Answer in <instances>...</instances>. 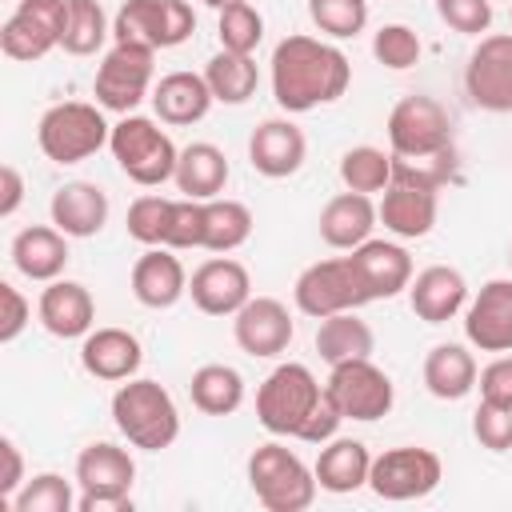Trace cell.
<instances>
[{
    "mask_svg": "<svg viewBox=\"0 0 512 512\" xmlns=\"http://www.w3.org/2000/svg\"><path fill=\"white\" fill-rule=\"evenodd\" d=\"M352 84L348 56L316 36H284L272 48V96L288 116L312 112L320 104H336Z\"/></svg>",
    "mask_w": 512,
    "mask_h": 512,
    "instance_id": "cell-1",
    "label": "cell"
},
{
    "mask_svg": "<svg viewBox=\"0 0 512 512\" xmlns=\"http://www.w3.org/2000/svg\"><path fill=\"white\" fill-rule=\"evenodd\" d=\"M388 144L396 160L444 180L452 156V120L444 104L432 96H404L388 112Z\"/></svg>",
    "mask_w": 512,
    "mask_h": 512,
    "instance_id": "cell-2",
    "label": "cell"
},
{
    "mask_svg": "<svg viewBox=\"0 0 512 512\" xmlns=\"http://www.w3.org/2000/svg\"><path fill=\"white\" fill-rule=\"evenodd\" d=\"M112 424L132 448L164 452L180 436V412L172 392L160 380L132 376L112 392Z\"/></svg>",
    "mask_w": 512,
    "mask_h": 512,
    "instance_id": "cell-3",
    "label": "cell"
},
{
    "mask_svg": "<svg viewBox=\"0 0 512 512\" xmlns=\"http://www.w3.org/2000/svg\"><path fill=\"white\" fill-rule=\"evenodd\" d=\"M248 488L268 512H304L316 500V472L284 444L268 440L248 456Z\"/></svg>",
    "mask_w": 512,
    "mask_h": 512,
    "instance_id": "cell-4",
    "label": "cell"
},
{
    "mask_svg": "<svg viewBox=\"0 0 512 512\" xmlns=\"http://www.w3.org/2000/svg\"><path fill=\"white\" fill-rule=\"evenodd\" d=\"M108 148H112V160L120 164V172L140 184V188H160L164 180L176 176V160H180V148L172 144V136L148 120V116H124L120 124H112V136H108Z\"/></svg>",
    "mask_w": 512,
    "mask_h": 512,
    "instance_id": "cell-5",
    "label": "cell"
},
{
    "mask_svg": "<svg viewBox=\"0 0 512 512\" xmlns=\"http://www.w3.org/2000/svg\"><path fill=\"white\" fill-rule=\"evenodd\" d=\"M136 460L128 448L112 440H96L76 456V488L80 512H132Z\"/></svg>",
    "mask_w": 512,
    "mask_h": 512,
    "instance_id": "cell-6",
    "label": "cell"
},
{
    "mask_svg": "<svg viewBox=\"0 0 512 512\" xmlns=\"http://www.w3.org/2000/svg\"><path fill=\"white\" fill-rule=\"evenodd\" d=\"M112 136V124L104 120L100 104L88 100H64L52 104L36 124V144L52 164H80L96 156Z\"/></svg>",
    "mask_w": 512,
    "mask_h": 512,
    "instance_id": "cell-7",
    "label": "cell"
},
{
    "mask_svg": "<svg viewBox=\"0 0 512 512\" xmlns=\"http://www.w3.org/2000/svg\"><path fill=\"white\" fill-rule=\"evenodd\" d=\"M324 384L312 376L308 364H276L264 384L256 388V420L272 432V436H300V428L308 424L312 408L320 404Z\"/></svg>",
    "mask_w": 512,
    "mask_h": 512,
    "instance_id": "cell-8",
    "label": "cell"
},
{
    "mask_svg": "<svg viewBox=\"0 0 512 512\" xmlns=\"http://www.w3.org/2000/svg\"><path fill=\"white\" fill-rule=\"evenodd\" d=\"M436 192H440V180H436V176H428V172H420V168L396 160L392 184L384 188V200L376 204L380 224H384L392 236H400V240H420V236H428L432 224H436V208H440V204H436Z\"/></svg>",
    "mask_w": 512,
    "mask_h": 512,
    "instance_id": "cell-9",
    "label": "cell"
},
{
    "mask_svg": "<svg viewBox=\"0 0 512 512\" xmlns=\"http://www.w3.org/2000/svg\"><path fill=\"white\" fill-rule=\"evenodd\" d=\"M196 32V12L188 0H124L112 16V40L144 44L152 52L176 48Z\"/></svg>",
    "mask_w": 512,
    "mask_h": 512,
    "instance_id": "cell-10",
    "label": "cell"
},
{
    "mask_svg": "<svg viewBox=\"0 0 512 512\" xmlns=\"http://www.w3.org/2000/svg\"><path fill=\"white\" fill-rule=\"evenodd\" d=\"M152 76H156V52L152 48L112 40V48L104 52V60L96 68V80H92L96 104L104 112L128 116L144 96H152V88H156Z\"/></svg>",
    "mask_w": 512,
    "mask_h": 512,
    "instance_id": "cell-11",
    "label": "cell"
},
{
    "mask_svg": "<svg viewBox=\"0 0 512 512\" xmlns=\"http://www.w3.org/2000/svg\"><path fill=\"white\" fill-rule=\"evenodd\" d=\"M296 308L312 320L336 316V312H356L360 304H368V292L356 276L352 256H332V260H316L296 276Z\"/></svg>",
    "mask_w": 512,
    "mask_h": 512,
    "instance_id": "cell-12",
    "label": "cell"
},
{
    "mask_svg": "<svg viewBox=\"0 0 512 512\" xmlns=\"http://www.w3.org/2000/svg\"><path fill=\"white\" fill-rule=\"evenodd\" d=\"M440 480H444L440 456L432 448H416V444H400V448L372 456V472H368V488L392 504L424 500L428 492L440 488Z\"/></svg>",
    "mask_w": 512,
    "mask_h": 512,
    "instance_id": "cell-13",
    "label": "cell"
},
{
    "mask_svg": "<svg viewBox=\"0 0 512 512\" xmlns=\"http://www.w3.org/2000/svg\"><path fill=\"white\" fill-rule=\"evenodd\" d=\"M68 0H16L12 16L0 24V52L16 64L44 60L64 40Z\"/></svg>",
    "mask_w": 512,
    "mask_h": 512,
    "instance_id": "cell-14",
    "label": "cell"
},
{
    "mask_svg": "<svg viewBox=\"0 0 512 512\" xmlns=\"http://www.w3.org/2000/svg\"><path fill=\"white\" fill-rule=\"evenodd\" d=\"M324 388L336 400V408L344 412V420H360V424L388 416L396 404V388H392L388 372L380 364H372V356L332 364Z\"/></svg>",
    "mask_w": 512,
    "mask_h": 512,
    "instance_id": "cell-15",
    "label": "cell"
},
{
    "mask_svg": "<svg viewBox=\"0 0 512 512\" xmlns=\"http://www.w3.org/2000/svg\"><path fill=\"white\" fill-rule=\"evenodd\" d=\"M464 92L484 112H512V32L480 36L464 68Z\"/></svg>",
    "mask_w": 512,
    "mask_h": 512,
    "instance_id": "cell-16",
    "label": "cell"
},
{
    "mask_svg": "<svg viewBox=\"0 0 512 512\" xmlns=\"http://www.w3.org/2000/svg\"><path fill=\"white\" fill-rule=\"evenodd\" d=\"M232 336H236L240 352H248L256 360H272V356L288 352V344L296 336V324H292V312L276 296H252L232 316Z\"/></svg>",
    "mask_w": 512,
    "mask_h": 512,
    "instance_id": "cell-17",
    "label": "cell"
},
{
    "mask_svg": "<svg viewBox=\"0 0 512 512\" xmlns=\"http://www.w3.org/2000/svg\"><path fill=\"white\" fill-rule=\"evenodd\" d=\"M188 296L192 304L204 312V316H236L248 300H252V276L240 260H232L228 252L224 256H212L204 260L192 280H188Z\"/></svg>",
    "mask_w": 512,
    "mask_h": 512,
    "instance_id": "cell-18",
    "label": "cell"
},
{
    "mask_svg": "<svg viewBox=\"0 0 512 512\" xmlns=\"http://www.w3.org/2000/svg\"><path fill=\"white\" fill-rule=\"evenodd\" d=\"M464 336L480 352H512V280L480 284L464 308Z\"/></svg>",
    "mask_w": 512,
    "mask_h": 512,
    "instance_id": "cell-19",
    "label": "cell"
},
{
    "mask_svg": "<svg viewBox=\"0 0 512 512\" xmlns=\"http://www.w3.org/2000/svg\"><path fill=\"white\" fill-rule=\"evenodd\" d=\"M304 156H308V140H304L300 124H292L288 116L260 120L248 136V160L268 180H284V176L300 172Z\"/></svg>",
    "mask_w": 512,
    "mask_h": 512,
    "instance_id": "cell-20",
    "label": "cell"
},
{
    "mask_svg": "<svg viewBox=\"0 0 512 512\" xmlns=\"http://www.w3.org/2000/svg\"><path fill=\"white\" fill-rule=\"evenodd\" d=\"M348 256H352L356 276H360V284L368 292V304L372 300H392V296L408 292V284H412V256L400 244H392V240H364Z\"/></svg>",
    "mask_w": 512,
    "mask_h": 512,
    "instance_id": "cell-21",
    "label": "cell"
},
{
    "mask_svg": "<svg viewBox=\"0 0 512 512\" xmlns=\"http://www.w3.org/2000/svg\"><path fill=\"white\" fill-rule=\"evenodd\" d=\"M144 348L128 328H92L80 344V364L104 384H124L140 372Z\"/></svg>",
    "mask_w": 512,
    "mask_h": 512,
    "instance_id": "cell-22",
    "label": "cell"
},
{
    "mask_svg": "<svg viewBox=\"0 0 512 512\" xmlns=\"http://www.w3.org/2000/svg\"><path fill=\"white\" fill-rule=\"evenodd\" d=\"M40 324L60 340H84L96 324V300L80 280H52L36 304Z\"/></svg>",
    "mask_w": 512,
    "mask_h": 512,
    "instance_id": "cell-23",
    "label": "cell"
},
{
    "mask_svg": "<svg viewBox=\"0 0 512 512\" xmlns=\"http://www.w3.org/2000/svg\"><path fill=\"white\" fill-rule=\"evenodd\" d=\"M408 304L424 324H448L452 316H460V308H468V280L448 264H432L412 276Z\"/></svg>",
    "mask_w": 512,
    "mask_h": 512,
    "instance_id": "cell-24",
    "label": "cell"
},
{
    "mask_svg": "<svg viewBox=\"0 0 512 512\" xmlns=\"http://www.w3.org/2000/svg\"><path fill=\"white\" fill-rule=\"evenodd\" d=\"M216 104L204 72H168L160 76V84L152 88V108L160 116V124H172V128H188V124H200L208 116V108Z\"/></svg>",
    "mask_w": 512,
    "mask_h": 512,
    "instance_id": "cell-25",
    "label": "cell"
},
{
    "mask_svg": "<svg viewBox=\"0 0 512 512\" xmlns=\"http://www.w3.org/2000/svg\"><path fill=\"white\" fill-rule=\"evenodd\" d=\"M376 220H380V212H376L372 196H364V192H340L320 212V240L328 248H336V252H352L364 240H372Z\"/></svg>",
    "mask_w": 512,
    "mask_h": 512,
    "instance_id": "cell-26",
    "label": "cell"
},
{
    "mask_svg": "<svg viewBox=\"0 0 512 512\" xmlns=\"http://www.w3.org/2000/svg\"><path fill=\"white\" fill-rule=\"evenodd\" d=\"M12 264L20 276L52 284L68 264V236L56 224H28L12 236Z\"/></svg>",
    "mask_w": 512,
    "mask_h": 512,
    "instance_id": "cell-27",
    "label": "cell"
},
{
    "mask_svg": "<svg viewBox=\"0 0 512 512\" xmlns=\"http://www.w3.org/2000/svg\"><path fill=\"white\" fill-rule=\"evenodd\" d=\"M48 212H52V224L64 236L88 240L108 224V196H104V188H96L88 180H72V184L52 192Z\"/></svg>",
    "mask_w": 512,
    "mask_h": 512,
    "instance_id": "cell-28",
    "label": "cell"
},
{
    "mask_svg": "<svg viewBox=\"0 0 512 512\" xmlns=\"http://www.w3.org/2000/svg\"><path fill=\"white\" fill-rule=\"evenodd\" d=\"M184 292H188V272L180 256H172V248H148L132 264V296L144 308H156V312L172 308Z\"/></svg>",
    "mask_w": 512,
    "mask_h": 512,
    "instance_id": "cell-29",
    "label": "cell"
},
{
    "mask_svg": "<svg viewBox=\"0 0 512 512\" xmlns=\"http://www.w3.org/2000/svg\"><path fill=\"white\" fill-rule=\"evenodd\" d=\"M316 484L332 496H348L356 488L368 484V472H372V452L364 448V440H352V436H332L328 444H320V456H316Z\"/></svg>",
    "mask_w": 512,
    "mask_h": 512,
    "instance_id": "cell-30",
    "label": "cell"
},
{
    "mask_svg": "<svg viewBox=\"0 0 512 512\" xmlns=\"http://www.w3.org/2000/svg\"><path fill=\"white\" fill-rule=\"evenodd\" d=\"M176 188L192 200H216L228 184V156L208 144V140H196L188 148H180V160H176Z\"/></svg>",
    "mask_w": 512,
    "mask_h": 512,
    "instance_id": "cell-31",
    "label": "cell"
},
{
    "mask_svg": "<svg viewBox=\"0 0 512 512\" xmlns=\"http://www.w3.org/2000/svg\"><path fill=\"white\" fill-rule=\"evenodd\" d=\"M476 356L464 344H436L424 356V388L436 400H464L476 388Z\"/></svg>",
    "mask_w": 512,
    "mask_h": 512,
    "instance_id": "cell-32",
    "label": "cell"
},
{
    "mask_svg": "<svg viewBox=\"0 0 512 512\" xmlns=\"http://www.w3.org/2000/svg\"><path fill=\"white\" fill-rule=\"evenodd\" d=\"M316 352L332 368V364H344V360L372 356L376 352V336H372V328L356 312H336V316H324L320 320V328H316Z\"/></svg>",
    "mask_w": 512,
    "mask_h": 512,
    "instance_id": "cell-33",
    "label": "cell"
},
{
    "mask_svg": "<svg viewBox=\"0 0 512 512\" xmlns=\"http://www.w3.org/2000/svg\"><path fill=\"white\" fill-rule=\"evenodd\" d=\"M188 392L204 416H232L244 404V376L232 364H200Z\"/></svg>",
    "mask_w": 512,
    "mask_h": 512,
    "instance_id": "cell-34",
    "label": "cell"
},
{
    "mask_svg": "<svg viewBox=\"0 0 512 512\" xmlns=\"http://www.w3.org/2000/svg\"><path fill=\"white\" fill-rule=\"evenodd\" d=\"M204 80L216 96V104H248L256 96V84H260V68L252 56H240V52H216L208 64H204Z\"/></svg>",
    "mask_w": 512,
    "mask_h": 512,
    "instance_id": "cell-35",
    "label": "cell"
},
{
    "mask_svg": "<svg viewBox=\"0 0 512 512\" xmlns=\"http://www.w3.org/2000/svg\"><path fill=\"white\" fill-rule=\"evenodd\" d=\"M252 236V212L240 200L216 196L204 200V248L208 252H236Z\"/></svg>",
    "mask_w": 512,
    "mask_h": 512,
    "instance_id": "cell-36",
    "label": "cell"
},
{
    "mask_svg": "<svg viewBox=\"0 0 512 512\" xmlns=\"http://www.w3.org/2000/svg\"><path fill=\"white\" fill-rule=\"evenodd\" d=\"M108 36H112V24H108V12L100 8V0H68L64 40H60V48L68 56H96Z\"/></svg>",
    "mask_w": 512,
    "mask_h": 512,
    "instance_id": "cell-37",
    "label": "cell"
},
{
    "mask_svg": "<svg viewBox=\"0 0 512 512\" xmlns=\"http://www.w3.org/2000/svg\"><path fill=\"white\" fill-rule=\"evenodd\" d=\"M392 168H396V156L384 152V148H372V144H356L340 156V180L348 192H384L392 184Z\"/></svg>",
    "mask_w": 512,
    "mask_h": 512,
    "instance_id": "cell-38",
    "label": "cell"
},
{
    "mask_svg": "<svg viewBox=\"0 0 512 512\" xmlns=\"http://www.w3.org/2000/svg\"><path fill=\"white\" fill-rule=\"evenodd\" d=\"M76 488L60 472H40L20 484V492L8 500L12 512H72L76 508Z\"/></svg>",
    "mask_w": 512,
    "mask_h": 512,
    "instance_id": "cell-39",
    "label": "cell"
},
{
    "mask_svg": "<svg viewBox=\"0 0 512 512\" xmlns=\"http://www.w3.org/2000/svg\"><path fill=\"white\" fill-rule=\"evenodd\" d=\"M216 36H220V48L224 52H240V56H252L264 40V16L240 0V4H228L220 8V20H216Z\"/></svg>",
    "mask_w": 512,
    "mask_h": 512,
    "instance_id": "cell-40",
    "label": "cell"
},
{
    "mask_svg": "<svg viewBox=\"0 0 512 512\" xmlns=\"http://www.w3.org/2000/svg\"><path fill=\"white\" fill-rule=\"evenodd\" d=\"M312 24L332 40H352L368 24V0H308Z\"/></svg>",
    "mask_w": 512,
    "mask_h": 512,
    "instance_id": "cell-41",
    "label": "cell"
},
{
    "mask_svg": "<svg viewBox=\"0 0 512 512\" xmlns=\"http://www.w3.org/2000/svg\"><path fill=\"white\" fill-rule=\"evenodd\" d=\"M168 220H172V200L168 196H136L128 204V236L144 248H164L168 240Z\"/></svg>",
    "mask_w": 512,
    "mask_h": 512,
    "instance_id": "cell-42",
    "label": "cell"
},
{
    "mask_svg": "<svg viewBox=\"0 0 512 512\" xmlns=\"http://www.w3.org/2000/svg\"><path fill=\"white\" fill-rule=\"evenodd\" d=\"M372 56H376L384 68L404 72V68H412V64L420 60V36H416L408 24H384V28H376V36H372Z\"/></svg>",
    "mask_w": 512,
    "mask_h": 512,
    "instance_id": "cell-43",
    "label": "cell"
},
{
    "mask_svg": "<svg viewBox=\"0 0 512 512\" xmlns=\"http://www.w3.org/2000/svg\"><path fill=\"white\" fill-rule=\"evenodd\" d=\"M164 248H172V252L204 248V200H192V196L172 200V220H168Z\"/></svg>",
    "mask_w": 512,
    "mask_h": 512,
    "instance_id": "cell-44",
    "label": "cell"
},
{
    "mask_svg": "<svg viewBox=\"0 0 512 512\" xmlns=\"http://www.w3.org/2000/svg\"><path fill=\"white\" fill-rule=\"evenodd\" d=\"M472 436L488 452H508L512 448V404L480 400V408L472 412Z\"/></svg>",
    "mask_w": 512,
    "mask_h": 512,
    "instance_id": "cell-45",
    "label": "cell"
},
{
    "mask_svg": "<svg viewBox=\"0 0 512 512\" xmlns=\"http://www.w3.org/2000/svg\"><path fill=\"white\" fill-rule=\"evenodd\" d=\"M436 16L460 36H480L492 24V0H436Z\"/></svg>",
    "mask_w": 512,
    "mask_h": 512,
    "instance_id": "cell-46",
    "label": "cell"
},
{
    "mask_svg": "<svg viewBox=\"0 0 512 512\" xmlns=\"http://www.w3.org/2000/svg\"><path fill=\"white\" fill-rule=\"evenodd\" d=\"M32 320V304L24 300V292L16 284H0V344H12Z\"/></svg>",
    "mask_w": 512,
    "mask_h": 512,
    "instance_id": "cell-47",
    "label": "cell"
},
{
    "mask_svg": "<svg viewBox=\"0 0 512 512\" xmlns=\"http://www.w3.org/2000/svg\"><path fill=\"white\" fill-rule=\"evenodd\" d=\"M340 424H344V412L336 408V400H332V396H328V388H324L320 404L312 408V416H308V424L300 428V436H296V440H304V444H328V440L340 432Z\"/></svg>",
    "mask_w": 512,
    "mask_h": 512,
    "instance_id": "cell-48",
    "label": "cell"
},
{
    "mask_svg": "<svg viewBox=\"0 0 512 512\" xmlns=\"http://www.w3.org/2000/svg\"><path fill=\"white\" fill-rule=\"evenodd\" d=\"M476 388H480V400L512 404V356L500 352L492 364H484L480 376H476Z\"/></svg>",
    "mask_w": 512,
    "mask_h": 512,
    "instance_id": "cell-49",
    "label": "cell"
},
{
    "mask_svg": "<svg viewBox=\"0 0 512 512\" xmlns=\"http://www.w3.org/2000/svg\"><path fill=\"white\" fill-rule=\"evenodd\" d=\"M0 456H4V472H0V500L8 504V500L20 492V484H24V456H20V448H16V440H12V436H0Z\"/></svg>",
    "mask_w": 512,
    "mask_h": 512,
    "instance_id": "cell-50",
    "label": "cell"
},
{
    "mask_svg": "<svg viewBox=\"0 0 512 512\" xmlns=\"http://www.w3.org/2000/svg\"><path fill=\"white\" fill-rule=\"evenodd\" d=\"M20 200H24V176H20L16 164H4L0 168V220L16 216Z\"/></svg>",
    "mask_w": 512,
    "mask_h": 512,
    "instance_id": "cell-51",
    "label": "cell"
},
{
    "mask_svg": "<svg viewBox=\"0 0 512 512\" xmlns=\"http://www.w3.org/2000/svg\"><path fill=\"white\" fill-rule=\"evenodd\" d=\"M204 4H208V8H216V12H220V8H228V4H240V0H204Z\"/></svg>",
    "mask_w": 512,
    "mask_h": 512,
    "instance_id": "cell-52",
    "label": "cell"
},
{
    "mask_svg": "<svg viewBox=\"0 0 512 512\" xmlns=\"http://www.w3.org/2000/svg\"><path fill=\"white\" fill-rule=\"evenodd\" d=\"M508 268H512V248H508Z\"/></svg>",
    "mask_w": 512,
    "mask_h": 512,
    "instance_id": "cell-53",
    "label": "cell"
},
{
    "mask_svg": "<svg viewBox=\"0 0 512 512\" xmlns=\"http://www.w3.org/2000/svg\"><path fill=\"white\" fill-rule=\"evenodd\" d=\"M508 16H512V8H508Z\"/></svg>",
    "mask_w": 512,
    "mask_h": 512,
    "instance_id": "cell-54",
    "label": "cell"
}]
</instances>
